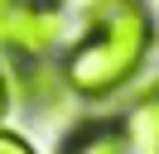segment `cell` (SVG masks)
<instances>
[{"mask_svg": "<svg viewBox=\"0 0 159 154\" xmlns=\"http://www.w3.org/2000/svg\"><path fill=\"white\" fill-rule=\"evenodd\" d=\"M159 43V24L149 0H87L82 38L63 53V82L77 101H111L120 96Z\"/></svg>", "mask_w": 159, "mask_h": 154, "instance_id": "obj_1", "label": "cell"}, {"mask_svg": "<svg viewBox=\"0 0 159 154\" xmlns=\"http://www.w3.org/2000/svg\"><path fill=\"white\" fill-rule=\"evenodd\" d=\"M15 106V92H10V72H5V58H0V125H5V116H10Z\"/></svg>", "mask_w": 159, "mask_h": 154, "instance_id": "obj_7", "label": "cell"}, {"mask_svg": "<svg viewBox=\"0 0 159 154\" xmlns=\"http://www.w3.org/2000/svg\"><path fill=\"white\" fill-rule=\"evenodd\" d=\"M10 92L20 96L29 111H43V116H58L63 106H72V92L63 82V67L39 58V63H15V77H10Z\"/></svg>", "mask_w": 159, "mask_h": 154, "instance_id": "obj_3", "label": "cell"}, {"mask_svg": "<svg viewBox=\"0 0 159 154\" xmlns=\"http://www.w3.org/2000/svg\"><path fill=\"white\" fill-rule=\"evenodd\" d=\"M53 5H63V0H53Z\"/></svg>", "mask_w": 159, "mask_h": 154, "instance_id": "obj_9", "label": "cell"}, {"mask_svg": "<svg viewBox=\"0 0 159 154\" xmlns=\"http://www.w3.org/2000/svg\"><path fill=\"white\" fill-rule=\"evenodd\" d=\"M10 5H15V0H0V10H10Z\"/></svg>", "mask_w": 159, "mask_h": 154, "instance_id": "obj_8", "label": "cell"}, {"mask_svg": "<svg viewBox=\"0 0 159 154\" xmlns=\"http://www.w3.org/2000/svg\"><path fill=\"white\" fill-rule=\"evenodd\" d=\"M0 154H39L29 140H24L20 130H10V125H0Z\"/></svg>", "mask_w": 159, "mask_h": 154, "instance_id": "obj_6", "label": "cell"}, {"mask_svg": "<svg viewBox=\"0 0 159 154\" xmlns=\"http://www.w3.org/2000/svg\"><path fill=\"white\" fill-rule=\"evenodd\" d=\"M58 154H130V130L116 116H87L63 135Z\"/></svg>", "mask_w": 159, "mask_h": 154, "instance_id": "obj_4", "label": "cell"}, {"mask_svg": "<svg viewBox=\"0 0 159 154\" xmlns=\"http://www.w3.org/2000/svg\"><path fill=\"white\" fill-rule=\"evenodd\" d=\"M125 130H130V144H149V149H159V82L149 87V92H140L135 111L125 116Z\"/></svg>", "mask_w": 159, "mask_h": 154, "instance_id": "obj_5", "label": "cell"}, {"mask_svg": "<svg viewBox=\"0 0 159 154\" xmlns=\"http://www.w3.org/2000/svg\"><path fill=\"white\" fill-rule=\"evenodd\" d=\"M63 34H68L63 5H53V0H15L10 10H0V58L5 63L53 58Z\"/></svg>", "mask_w": 159, "mask_h": 154, "instance_id": "obj_2", "label": "cell"}]
</instances>
